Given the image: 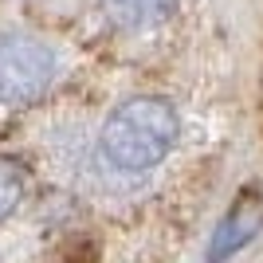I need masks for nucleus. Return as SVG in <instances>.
Here are the masks:
<instances>
[{"instance_id":"20e7f679","label":"nucleus","mask_w":263,"mask_h":263,"mask_svg":"<svg viewBox=\"0 0 263 263\" xmlns=\"http://www.w3.org/2000/svg\"><path fill=\"white\" fill-rule=\"evenodd\" d=\"M99 4H102V16L114 28H126V32L154 28L177 12V0H99Z\"/></svg>"},{"instance_id":"39448f33","label":"nucleus","mask_w":263,"mask_h":263,"mask_svg":"<svg viewBox=\"0 0 263 263\" xmlns=\"http://www.w3.org/2000/svg\"><path fill=\"white\" fill-rule=\"evenodd\" d=\"M24 197V169L8 157H0V220L8 216Z\"/></svg>"},{"instance_id":"7ed1b4c3","label":"nucleus","mask_w":263,"mask_h":263,"mask_svg":"<svg viewBox=\"0 0 263 263\" xmlns=\"http://www.w3.org/2000/svg\"><path fill=\"white\" fill-rule=\"evenodd\" d=\"M259 228H263V200L255 193H243L232 204V212L220 220L216 236H212V248H209V263H224L232 252H240Z\"/></svg>"},{"instance_id":"f257e3e1","label":"nucleus","mask_w":263,"mask_h":263,"mask_svg":"<svg viewBox=\"0 0 263 263\" xmlns=\"http://www.w3.org/2000/svg\"><path fill=\"white\" fill-rule=\"evenodd\" d=\"M102 157L122 173H142L177 145V110L165 99H130L102 126Z\"/></svg>"},{"instance_id":"f03ea898","label":"nucleus","mask_w":263,"mask_h":263,"mask_svg":"<svg viewBox=\"0 0 263 263\" xmlns=\"http://www.w3.org/2000/svg\"><path fill=\"white\" fill-rule=\"evenodd\" d=\"M55 55L44 40L28 32L0 35V102L4 106H28L51 87Z\"/></svg>"}]
</instances>
